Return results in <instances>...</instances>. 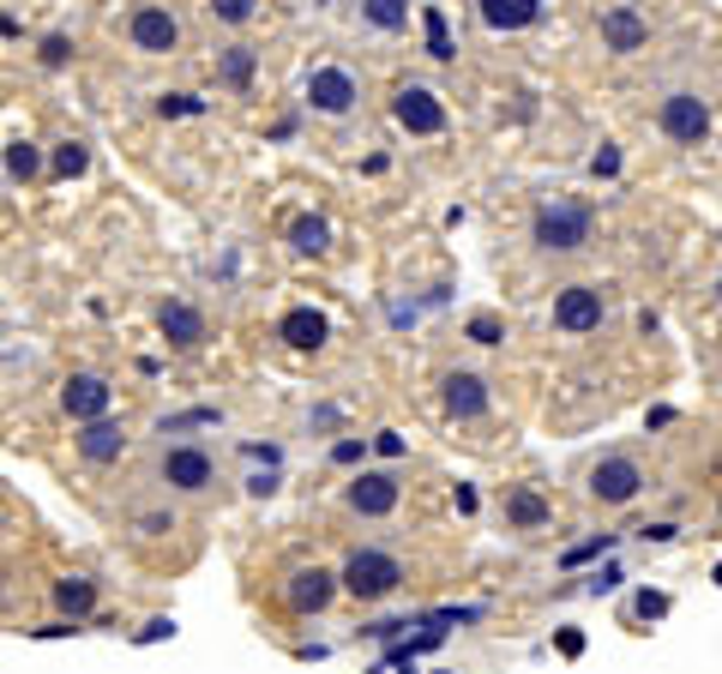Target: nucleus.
<instances>
[{
  "mask_svg": "<svg viewBox=\"0 0 722 674\" xmlns=\"http://www.w3.org/2000/svg\"><path fill=\"white\" fill-rule=\"evenodd\" d=\"M590 229H596V217H590V205H578V199H542L536 223H530L542 253H578V247L590 241Z\"/></svg>",
  "mask_w": 722,
  "mask_h": 674,
  "instance_id": "nucleus-1",
  "label": "nucleus"
},
{
  "mask_svg": "<svg viewBox=\"0 0 722 674\" xmlns=\"http://www.w3.org/2000/svg\"><path fill=\"white\" fill-rule=\"evenodd\" d=\"M403 584V560L386 554V548H356V554L344 560V572H337V590H349L356 602H379L391 597Z\"/></svg>",
  "mask_w": 722,
  "mask_h": 674,
  "instance_id": "nucleus-2",
  "label": "nucleus"
},
{
  "mask_svg": "<svg viewBox=\"0 0 722 674\" xmlns=\"http://www.w3.org/2000/svg\"><path fill=\"white\" fill-rule=\"evenodd\" d=\"M657 127L669 133L674 145H705L710 139V103L698 91H669L657 109Z\"/></svg>",
  "mask_w": 722,
  "mask_h": 674,
  "instance_id": "nucleus-3",
  "label": "nucleus"
},
{
  "mask_svg": "<svg viewBox=\"0 0 722 674\" xmlns=\"http://www.w3.org/2000/svg\"><path fill=\"white\" fill-rule=\"evenodd\" d=\"M645 464L638 458H626V452H614V458H602V464L590 470V494L602 506H626V500H638V488H645Z\"/></svg>",
  "mask_w": 722,
  "mask_h": 674,
  "instance_id": "nucleus-4",
  "label": "nucleus"
},
{
  "mask_svg": "<svg viewBox=\"0 0 722 674\" xmlns=\"http://www.w3.org/2000/svg\"><path fill=\"white\" fill-rule=\"evenodd\" d=\"M157 470H163V482L175 494H206L211 482H217V464H211V452H199V446H169V452L157 458Z\"/></svg>",
  "mask_w": 722,
  "mask_h": 674,
  "instance_id": "nucleus-5",
  "label": "nucleus"
},
{
  "mask_svg": "<svg viewBox=\"0 0 722 674\" xmlns=\"http://www.w3.org/2000/svg\"><path fill=\"white\" fill-rule=\"evenodd\" d=\"M602 313H608V301H602V289H596V284H567L555 296V325L567 337L596 332V325H602Z\"/></svg>",
  "mask_w": 722,
  "mask_h": 674,
  "instance_id": "nucleus-6",
  "label": "nucleus"
},
{
  "mask_svg": "<svg viewBox=\"0 0 722 674\" xmlns=\"http://www.w3.org/2000/svg\"><path fill=\"white\" fill-rule=\"evenodd\" d=\"M308 103L320 109V115H349V109L361 103V85L349 66H313L308 73Z\"/></svg>",
  "mask_w": 722,
  "mask_h": 674,
  "instance_id": "nucleus-7",
  "label": "nucleus"
},
{
  "mask_svg": "<svg viewBox=\"0 0 722 674\" xmlns=\"http://www.w3.org/2000/svg\"><path fill=\"white\" fill-rule=\"evenodd\" d=\"M391 115H398V127L422 133V139L446 133V103H439L427 85H398V97H391Z\"/></svg>",
  "mask_w": 722,
  "mask_h": 674,
  "instance_id": "nucleus-8",
  "label": "nucleus"
},
{
  "mask_svg": "<svg viewBox=\"0 0 722 674\" xmlns=\"http://www.w3.org/2000/svg\"><path fill=\"white\" fill-rule=\"evenodd\" d=\"M127 42L139 54H175L180 49V18L169 13V7H139L127 25Z\"/></svg>",
  "mask_w": 722,
  "mask_h": 674,
  "instance_id": "nucleus-9",
  "label": "nucleus"
},
{
  "mask_svg": "<svg viewBox=\"0 0 722 674\" xmlns=\"http://www.w3.org/2000/svg\"><path fill=\"white\" fill-rule=\"evenodd\" d=\"M109 403H115V386L103 374H73L61 386V410L73 422H97V415H109Z\"/></svg>",
  "mask_w": 722,
  "mask_h": 674,
  "instance_id": "nucleus-10",
  "label": "nucleus"
},
{
  "mask_svg": "<svg viewBox=\"0 0 722 674\" xmlns=\"http://www.w3.org/2000/svg\"><path fill=\"white\" fill-rule=\"evenodd\" d=\"M349 512H361V519H386V512H398V476H386V470H361V476L349 482Z\"/></svg>",
  "mask_w": 722,
  "mask_h": 674,
  "instance_id": "nucleus-11",
  "label": "nucleus"
},
{
  "mask_svg": "<svg viewBox=\"0 0 722 674\" xmlns=\"http://www.w3.org/2000/svg\"><path fill=\"white\" fill-rule=\"evenodd\" d=\"M157 332H163L175 350H199V344H206V313H199L194 301H163V308H157Z\"/></svg>",
  "mask_w": 722,
  "mask_h": 674,
  "instance_id": "nucleus-12",
  "label": "nucleus"
},
{
  "mask_svg": "<svg viewBox=\"0 0 722 674\" xmlns=\"http://www.w3.org/2000/svg\"><path fill=\"white\" fill-rule=\"evenodd\" d=\"M645 42H650V25H645V13H638V7H608V13H602V49L638 54Z\"/></svg>",
  "mask_w": 722,
  "mask_h": 674,
  "instance_id": "nucleus-13",
  "label": "nucleus"
},
{
  "mask_svg": "<svg viewBox=\"0 0 722 674\" xmlns=\"http://www.w3.org/2000/svg\"><path fill=\"white\" fill-rule=\"evenodd\" d=\"M332 597H337V572H325V566L289 572V609L296 614H320Z\"/></svg>",
  "mask_w": 722,
  "mask_h": 674,
  "instance_id": "nucleus-14",
  "label": "nucleus"
},
{
  "mask_svg": "<svg viewBox=\"0 0 722 674\" xmlns=\"http://www.w3.org/2000/svg\"><path fill=\"white\" fill-rule=\"evenodd\" d=\"M446 415H458V422H476V415H488V379L482 374H446Z\"/></svg>",
  "mask_w": 722,
  "mask_h": 674,
  "instance_id": "nucleus-15",
  "label": "nucleus"
},
{
  "mask_svg": "<svg viewBox=\"0 0 722 674\" xmlns=\"http://www.w3.org/2000/svg\"><path fill=\"white\" fill-rule=\"evenodd\" d=\"M121 452H127V428H121V422H109V415L85 422V434H78V458H85V464H115Z\"/></svg>",
  "mask_w": 722,
  "mask_h": 674,
  "instance_id": "nucleus-16",
  "label": "nucleus"
},
{
  "mask_svg": "<svg viewBox=\"0 0 722 674\" xmlns=\"http://www.w3.org/2000/svg\"><path fill=\"white\" fill-rule=\"evenodd\" d=\"M325 313L320 308H289L284 320H277V337H284L289 350H325Z\"/></svg>",
  "mask_w": 722,
  "mask_h": 674,
  "instance_id": "nucleus-17",
  "label": "nucleus"
},
{
  "mask_svg": "<svg viewBox=\"0 0 722 674\" xmlns=\"http://www.w3.org/2000/svg\"><path fill=\"white\" fill-rule=\"evenodd\" d=\"M488 30H530L542 18V0H476Z\"/></svg>",
  "mask_w": 722,
  "mask_h": 674,
  "instance_id": "nucleus-18",
  "label": "nucleus"
},
{
  "mask_svg": "<svg viewBox=\"0 0 722 674\" xmlns=\"http://www.w3.org/2000/svg\"><path fill=\"white\" fill-rule=\"evenodd\" d=\"M54 609L73 614V621H85V614L97 609V584H90V578H61V584H54Z\"/></svg>",
  "mask_w": 722,
  "mask_h": 674,
  "instance_id": "nucleus-19",
  "label": "nucleus"
},
{
  "mask_svg": "<svg viewBox=\"0 0 722 674\" xmlns=\"http://www.w3.org/2000/svg\"><path fill=\"white\" fill-rule=\"evenodd\" d=\"M361 25L368 30H403L410 25V0H361Z\"/></svg>",
  "mask_w": 722,
  "mask_h": 674,
  "instance_id": "nucleus-20",
  "label": "nucleus"
},
{
  "mask_svg": "<svg viewBox=\"0 0 722 674\" xmlns=\"http://www.w3.org/2000/svg\"><path fill=\"white\" fill-rule=\"evenodd\" d=\"M289 247L320 260L325 247H332V223H325V217H296V223H289Z\"/></svg>",
  "mask_w": 722,
  "mask_h": 674,
  "instance_id": "nucleus-21",
  "label": "nucleus"
},
{
  "mask_svg": "<svg viewBox=\"0 0 722 674\" xmlns=\"http://www.w3.org/2000/svg\"><path fill=\"white\" fill-rule=\"evenodd\" d=\"M506 519H512L518 531H542V524H548V500H542V494H512V500H506Z\"/></svg>",
  "mask_w": 722,
  "mask_h": 674,
  "instance_id": "nucleus-22",
  "label": "nucleus"
},
{
  "mask_svg": "<svg viewBox=\"0 0 722 674\" xmlns=\"http://www.w3.org/2000/svg\"><path fill=\"white\" fill-rule=\"evenodd\" d=\"M7 175H13V182H37V175H42V151L30 139H13V145H7Z\"/></svg>",
  "mask_w": 722,
  "mask_h": 674,
  "instance_id": "nucleus-23",
  "label": "nucleus"
},
{
  "mask_svg": "<svg viewBox=\"0 0 722 674\" xmlns=\"http://www.w3.org/2000/svg\"><path fill=\"white\" fill-rule=\"evenodd\" d=\"M223 85H229V91H247V85H253V49H247V42L223 49Z\"/></svg>",
  "mask_w": 722,
  "mask_h": 674,
  "instance_id": "nucleus-24",
  "label": "nucleus"
},
{
  "mask_svg": "<svg viewBox=\"0 0 722 674\" xmlns=\"http://www.w3.org/2000/svg\"><path fill=\"white\" fill-rule=\"evenodd\" d=\"M422 25H427V54H434V61H451V30H446V13H439V7H427L422 13Z\"/></svg>",
  "mask_w": 722,
  "mask_h": 674,
  "instance_id": "nucleus-25",
  "label": "nucleus"
},
{
  "mask_svg": "<svg viewBox=\"0 0 722 674\" xmlns=\"http://www.w3.org/2000/svg\"><path fill=\"white\" fill-rule=\"evenodd\" d=\"M90 168V145L85 139H66L61 151H54V175H66V182H73V175H85Z\"/></svg>",
  "mask_w": 722,
  "mask_h": 674,
  "instance_id": "nucleus-26",
  "label": "nucleus"
},
{
  "mask_svg": "<svg viewBox=\"0 0 722 674\" xmlns=\"http://www.w3.org/2000/svg\"><path fill=\"white\" fill-rule=\"evenodd\" d=\"M211 18H223V25H247V18L259 13V0H206Z\"/></svg>",
  "mask_w": 722,
  "mask_h": 674,
  "instance_id": "nucleus-27",
  "label": "nucleus"
},
{
  "mask_svg": "<svg viewBox=\"0 0 722 674\" xmlns=\"http://www.w3.org/2000/svg\"><path fill=\"white\" fill-rule=\"evenodd\" d=\"M614 548V536H590V542H578V548H567L560 554V566H584V560H596V554H608Z\"/></svg>",
  "mask_w": 722,
  "mask_h": 674,
  "instance_id": "nucleus-28",
  "label": "nucleus"
},
{
  "mask_svg": "<svg viewBox=\"0 0 722 674\" xmlns=\"http://www.w3.org/2000/svg\"><path fill=\"white\" fill-rule=\"evenodd\" d=\"M217 422H223L217 410H187V415H169L163 434H180V428H217Z\"/></svg>",
  "mask_w": 722,
  "mask_h": 674,
  "instance_id": "nucleus-29",
  "label": "nucleus"
},
{
  "mask_svg": "<svg viewBox=\"0 0 722 674\" xmlns=\"http://www.w3.org/2000/svg\"><path fill=\"white\" fill-rule=\"evenodd\" d=\"M199 109H206L199 97H187V91H169L163 103H157V115H163V121H175V115H199Z\"/></svg>",
  "mask_w": 722,
  "mask_h": 674,
  "instance_id": "nucleus-30",
  "label": "nucleus"
},
{
  "mask_svg": "<svg viewBox=\"0 0 722 674\" xmlns=\"http://www.w3.org/2000/svg\"><path fill=\"white\" fill-rule=\"evenodd\" d=\"M632 614H638V621H662V614H669V597H662V590H645V597L632 602Z\"/></svg>",
  "mask_w": 722,
  "mask_h": 674,
  "instance_id": "nucleus-31",
  "label": "nucleus"
},
{
  "mask_svg": "<svg viewBox=\"0 0 722 674\" xmlns=\"http://www.w3.org/2000/svg\"><path fill=\"white\" fill-rule=\"evenodd\" d=\"M470 337H476V344H500V337H506V325L494 320V313H476V320H470Z\"/></svg>",
  "mask_w": 722,
  "mask_h": 674,
  "instance_id": "nucleus-32",
  "label": "nucleus"
},
{
  "mask_svg": "<svg viewBox=\"0 0 722 674\" xmlns=\"http://www.w3.org/2000/svg\"><path fill=\"white\" fill-rule=\"evenodd\" d=\"M73 61V42L66 37H42V66H66Z\"/></svg>",
  "mask_w": 722,
  "mask_h": 674,
  "instance_id": "nucleus-33",
  "label": "nucleus"
},
{
  "mask_svg": "<svg viewBox=\"0 0 722 674\" xmlns=\"http://www.w3.org/2000/svg\"><path fill=\"white\" fill-rule=\"evenodd\" d=\"M361 452H368V440H337V446H332V458H337V464H356Z\"/></svg>",
  "mask_w": 722,
  "mask_h": 674,
  "instance_id": "nucleus-34",
  "label": "nucleus"
},
{
  "mask_svg": "<svg viewBox=\"0 0 722 674\" xmlns=\"http://www.w3.org/2000/svg\"><path fill=\"white\" fill-rule=\"evenodd\" d=\"M175 626H169V614H157V621H145V633H139V645H157V638H169Z\"/></svg>",
  "mask_w": 722,
  "mask_h": 674,
  "instance_id": "nucleus-35",
  "label": "nucleus"
},
{
  "mask_svg": "<svg viewBox=\"0 0 722 674\" xmlns=\"http://www.w3.org/2000/svg\"><path fill=\"white\" fill-rule=\"evenodd\" d=\"M590 168H596V175H614V168H620V151H614V145H608V151H596Z\"/></svg>",
  "mask_w": 722,
  "mask_h": 674,
  "instance_id": "nucleus-36",
  "label": "nucleus"
},
{
  "mask_svg": "<svg viewBox=\"0 0 722 674\" xmlns=\"http://www.w3.org/2000/svg\"><path fill=\"white\" fill-rule=\"evenodd\" d=\"M374 446H379V452H386V458H398V452H403V434H391V428H386V434H379Z\"/></svg>",
  "mask_w": 722,
  "mask_h": 674,
  "instance_id": "nucleus-37",
  "label": "nucleus"
},
{
  "mask_svg": "<svg viewBox=\"0 0 722 674\" xmlns=\"http://www.w3.org/2000/svg\"><path fill=\"white\" fill-rule=\"evenodd\" d=\"M247 494H259V500H265V494H277V476H253V482H247Z\"/></svg>",
  "mask_w": 722,
  "mask_h": 674,
  "instance_id": "nucleus-38",
  "label": "nucleus"
}]
</instances>
